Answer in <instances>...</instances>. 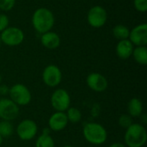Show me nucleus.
I'll use <instances>...</instances> for the list:
<instances>
[{"instance_id": "6ab92c4d", "label": "nucleus", "mask_w": 147, "mask_h": 147, "mask_svg": "<svg viewBox=\"0 0 147 147\" xmlns=\"http://www.w3.org/2000/svg\"><path fill=\"white\" fill-rule=\"evenodd\" d=\"M54 140L50 136V134H42L40 136L38 137L36 142H35V147H54Z\"/></svg>"}, {"instance_id": "b1692460", "label": "nucleus", "mask_w": 147, "mask_h": 147, "mask_svg": "<svg viewBox=\"0 0 147 147\" xmlns=\"http://www.w3.org/2000/svg\"><path fill=\"white\" fill-rule=\"evenodd\" d=\"M135 9L140 12H146L147 10V0H134Z\"/></svg>"}, {"instance_id": "6e6552de", "label": "nucleus", "mask_w": 147, "mask_h": 147, "mask_svg": "<svg viewBox=\"0 0 147 147\" xmlns=\"http://www.w3.org/2000/svg\"><path fill=\"white\" fill-rule=\"evenodd\" d=\"M38 132V127L35 121L29 119H25L22 121L17 127L16 134L20 140L23 141H28L34 139Z\"/></svg>"}, {"instance_id": "7c9ffc66", "label": "nucleus", "mask_w": 147, "mask_h": 147, "mask_svg": "<svg viewBox=\"0 0 147 147\" xmlns=\"http://www.w3.org/2000/svg\"><path fill=\"white\" fill-rule=\"evenodd\" d=\"M0 45H1V38H0Z\"/></svg>"}, {"instance_id": "7ed1b4c3", "label": "nucleus", "mask_w": 147, "mask_h": 147, "mask_svg": "<svg viewBox=\"0 0 147 147\" xmlns=\"http://www.w3.org/2000/svg\"><path fill=\"white\" fill-rule=\"evenodd\" d=\"M83 135L87 142L96 146L104 144L108 138L104 127L96 122L86 123L83 128Z\"/></svg>"}, {"instance_id": "1a4fd4ad", "label": "nucleus", "mask_w": 147, "mask_h": 147, "mask_svg": "<svg viewBox=\"0 0 147 147\" xmlns=\"http://www.w3.org/2000/svg\"><path fill=\"white\" fill-rule=\"evenodd\" d=\"M19 115V107L8 98L0 99V118L3 121H11Z\"/></svg>"}, {"instance_id": "423d86ee", "label": "nucleus", "mask_w": 147, "mask_h": 147, "mask_svg": "<svg viewBox=\"0 0 147 147\" xmlns=\"http://www.w3.org/2000/svg\"><path fill=\"white\" fill-rule=\"evenodd\" d=\"M51 105L56 112H65L71 106V97L69 93L64 89L56 90L51 96Z\"/></svg>"}, {"instance_id": "2eb2a0df", "label": "nucleus", "mask_w": 147, "mask_h": 147, "mask_svg": "<svg viewBox=\"0 0 147 147\" xmlns=\"http://www.w3.org/2000/svg\"><path fill=\"white\" fill-rule=\"evenodd\" d=\"M40 42L47 49H56L60 45V38L55 32L48 31L41 34Z\"/></svg>"}, {"instance_id": "0eeeda50", "label": "nucleus", "mask_w": 147, "mask_h": 147, "mask_svg": "<svg viewBox=\"0 0 147 147\" xmlns=\"http://www.w3.org/2000/svg\"><path fill=\"white\" fill-rule=\"evenodd\" d=\"M108 14L106 9L99 5H95L90 9L87 14L88 23L95 28H99L104 26L107 22Z\"/></svg>"}, {"instance_id": "bb28decb", "label": "nucleus", "mask_w": 147, "mask_h": 147, "mask_svg": "<svg viewBox=\"0 0 147 147\" xmlns=\"http://www.w3.org/2000/svg\"><path fill=\"white\" fill-rule=\"evenodd\" d=\"M109 147H127L125 145L121 144V143H114L112 145H110Z\"/></svg>"}, {"instance_id": "c756f323", "label": "nucleus", "mask_w": 147, "mask_h": 147, "mask_svg": "<svg viewBox=\"0 0 147 147\" xmlns=\"http://www.w3.org/2000/svg\"><path fill=\"white\" fill-rule=\"evenodd\" d=\"M63 147H73V146H63Z\"/></svg>"}, {"instance_id": "9d476101", "label": "nucleus", "mask_w": 147, "mask_h": 147, "mask_svg": "<svg viewBox=\"0 0 147 147\" xmlns=\"http://www.w3.org/2000/svg\"><path fill=\"white\" fill-rule=\"evenodd\" d=\"M42 80L47 86L51 88L56 87L62 80V72L57 65H49L43 71Z\"/></svg>"}, {"instance_id": "a878e982", "label": "nucleus", "mask_w": 147, "mask_h": 147, "mask_svg": "<svg viewBox=\"0 0 147 147\" xmlns=\"http://www.w3.org/2000/svg\"><path fill=\"white\" fill-rule=\"evenodd\" d=\"M9 88L6 85H0V94L1 95H6L9 93Z\"/></svg>"}, {"instance_id": "412c9836", "label": "nucleus", "mask_w": 147, "mask_h": 147, "mask_svg": "<svg viewBox=\"0 0 147 147\" xmlns=\"http://www.w3.org/2000/svg\"><path fill=\"white\" fill-rule=\"evenodd\" d=\"M14 133V127L10 121H3L0 122V135L3 138L9 137Z\"/></svg>"}, {"instance_id": "39448f33", "label": "nucleus", "mask_w": 147, "mask_h": 147, "mask_svg": "<svg viewBox=\"0 0 147 147\" xmlns=\"http://www.w3.org/2000/svg\"><path fill=\"white\" fill-rule=\"evenodd\" d=\"M1 42L9 47L20 45L24 40L23 31L16 27H8L0 34Z\"/></svg>"}, {"instance_id": "dca6fc26", "label": "nucleus", "mask_w": 147, "mask_h": 147, "mask_svg": "<svg viewBox=\"0 0 147 147\" xmlns=\"http://www.w3.org/2000/svg\"><path fill=\"white\" fill-rule=\"evenodd\" d=\"M127 112L132 117H140L143 113V103L137 98H132L127 103Z\"/></svg>"}, {"instance_id": "4be33fe9", "label": "nucleus", "mask_w": 147, "mask_h": 147, "mask_svg": "<svg viewBox=\"0 0 147 147\" xmlns=\"http://www.w3.org/2000/svg\"><path fill=\"white\" fill-rule=\"evenodd\" d=\"M118 123L119 125L125 129H127L134 122H133V117L130 116L128 114H124L121 115L118 120Z\"/></svg>"}, {"instance_id": "ddd939ff", "label": "nucleus", "mask_w": 147, "mask_h": 147, "mask_svg": "<svg viewBox=\"0 0 147 147\" xmlns=\"http://www.w3.org/2000/svg\"><path fill=\"white\" fill-rule=\"evenodd\" d=\"M68 122L69 121L65 112H55L48 120V128L54 132H59L66 127Z\"/></svg>"}, {"instance_id": "9b49d317", "label": "nucleus", "mask_w": 147, "mask_h": 147, "mask_svg": "<svg viewBox=\"0 0 147 147\" xmlns=\"http://www.w3.org/2000/svg\"><path fill=\"white\" fill-rule=\"evenodd\" d=\"M128 40L137 47L146 46L147 44V24L141 23L135 26L130 30Z\"/></svg>"}, {"instance_id": "20e7f679", "label": "nucleus", "mask_w": 147, "mask_h": 147, "mask_svg": "<svg viewBox=\"0 0 147 147\" xmlns=\"http://www.w3.org/2000/svg\"><path fill=\"white\" fill-rule=\"evenodd\" d=\"M9 95L10 100L18 106H26L31 102L32 99L30 90L22 84H14L9 90Z\"/></svg>"}, {"instance_id": "5701e85b", "label": "nucleus", "mask_w": 147, "mask_h": 147, "mask_svg": "<svg viewBox=\"0 0 147 147\" xmlns=\"http://www.w3.org/2000/svg\"><path fill=\"white\" fill-rule=\"evenodd\" d=\"M16 0H0V10L9 11L13 9Z\"/></svg>"}, {"instance_id": "a211bd4d", "label": "nucleus", "mask_w": 147, "mask_h": 147, "mask_svg": "<svg viewBox=\"0 0 147 147\" xmlns=\"http://www.w3.org/2000/svg\"><path fill=\"white\" fill-rule=\"evenodd\" d=\"M129 33H130V30L125 25H122V24H118L113 28V34L119 40L128 39Z\"/></svg>"}, {"instance_id": "cd10ccee", "label": "nucleus", "mask_w": 147, "mask_h": 147, "mask_svg": "<svg viewBox=\"0 0 147 147\" xmlns=\"http://www.w3.org/2000/svg\"><path fill=\"white\" fill-rule=\"evenodd\" d=\"M3 137H2V136L0 135V146H1L2 144H3Z\"/></svg>"}, {"instance_id": "c85d7f7f", "label": "nucleus", "mask_w": 147, "mask_h": 147, "mask_svg": "<svg viewBox=\"0 0 147 147\" xmlns=\"http://www.w3.org/2000/svg\"><path fill=\"white\" fill-rule=\"evenodd\" d=\"M1 83H2V76L0 74V84H1Z\"/></svg>"}, {"instance_id": "f3484780", "label": "nucleus", "mask_w": 147, "mask_h": 147, "mask_svg": "<svg viewBox=\"0 0 147 147\" xmlns=\"http://www.w3.org/2000/svg\"><path fill=\"white\" fill-rule=\"evenodd\" d=\"M132 55L138 64L142 65H146L147 64V48L146 46H140L134 48Z\"/></svg>"}, {"instance_id": "4468645a", "label": "nucleus", "mask_w": 147, "mask_h": 147, "mask_svg": "<svg viewBox=\"0 0 147 147\" xmlns=\"http://www.w3.org/2000/svg\"><path fill=\"white\" fill-rule=\"evenodd\" d=\"M115 52L117 56L121 59H129L134 52V45L128 40H121L116 45Z\"/></svg>"}, {"instance_id": "393cba45", "label": "nucleus", "mask_w": 147, "mask_h": 147, "mask_svg": "<svg viewBox=\"0 0 147 147\" xmlns=\"http://www.w3.org/2000/svg\"><path fill=\"white\" fill-rule=\"evenodd\" d=\"M9 27V17L4 14H0V32Z\"/></svg>"}, {"instance_id": "aec40b11", "label": "nucleus", "mask_w": 147, "mask_h": 147, "mask_svg": "<svg viewBox=\"0 0 147 147\" xmlns=\"http://www.w3.org/2000/svg\"><path fill=\"white\" fill-rule=\"evenodd\" d=\"M68 121L71 123H78L82 119V113L77 108H69L67 109V113H65Z\"/></svg>"}, {"instance_id": "f03ea898", "label": "nucleus", "mask_w": 147, "mask_h": 147, "mask_svg": "<svg viewBox=\"0 0 147 147\" xmlns=\"http://www.w3.org/2000/svg\"><path fill=\"white\" fill-rule=\"evenodd\" d=\"M124 140L127 147H143L147 140L146 127L139 123H133L124 135Z\"/></svg>"}, {"instance_id": "f8f14e48", "label": "nucleus", "mask_w": 147, "mask_h": 147, "mask_svg": "<svg viewBox=\"0 0 147 147\" xmlns=\"http://www.w3.org/2000/svg\"><path fill=\"white\" fill-rule=\"evenodd\" d=\"M88 87L96 92H103L107 90L109 83L107 78L97 72H92L88 75L86 78Z\"/></svg>"}, {"instance_id": "f257e3e1", "label": "nucleus", "mask_w": 147, "mask_h": 147, "mask_svg": "<svg viewBox=\"0 0 147 147\" xmlns=\"http://www.w3.org/2000/svg\"><path fill=\"white\" fill-rule=\"evenodd\" d=\"M54 16L53 12L47 8L37 9L32 16V23L34 28L40 34L51 31L54 25Z\"/></svg>"}]
</instances>
